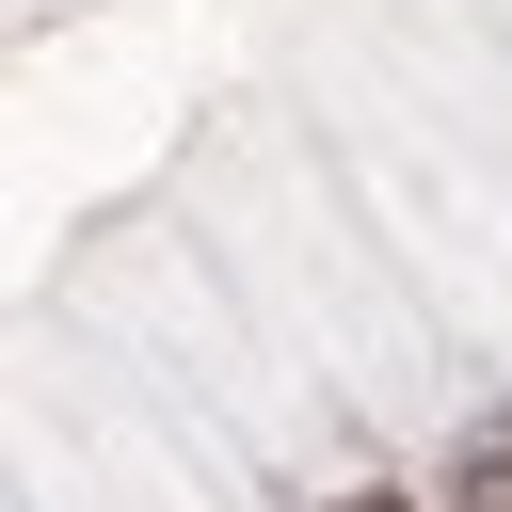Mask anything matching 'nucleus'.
<instances>
[{
  "label": "nucleus",
  "instance_id": "2",
  "mask_svg": "<svg viewBox=\"0 0 512 512\" xmlns=\"http://www.w3.org/2000/svg\"><path fill=\"white\" fill-rule=\"evenodd\" d=\"M352 512H400V496H352Z\"/></svg>",
  "mask_w": 512,
  "mask_h": 512
},
{
  "label": "nucleus",
  "instance_id": "1",
  "mask_svg": "<svg viewBox=\"0 0 512 512\" xmlns=\"http://www.w3.org/2000/svg\"><path fill=\"white\" fill-rule=\"evenodd\" d=\"M448 512H512V416H464L448 432Z\"/></svg>",
  "mask_w": 512,
  "mask_h": 512
}]
</instances>
